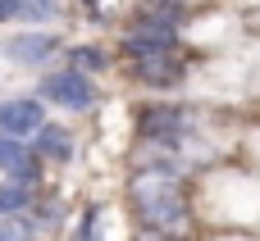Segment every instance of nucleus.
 I'll list each match as a JSON object with an SVG mask.
<instances>
[{"label": "nucleus", "mask_w": 260, "mask_h": 241, "mask_svg": "<svg viewBox=\"0 0 260 241\" xmlns=\"http://www.w3.org/2000/svg\"><path fill=\"white\" fill-rule=\"evenodd\" d=\"M133 205H137L142 223H151L155 232H178L183 219H187L183 191H178V182H174L169 169H160V173H155V169L142 173V178L133 182Z\"/></svg>", "instance_id": "f257e3e1"}, {"label": "nucleus", "mask_w": 260, "mask_h": 241, "mask_svg": "<svg viewBox=\"0 0 260 241\" xmlns=\"http://www.w3.org/2000/svg\"><path fill=\"white\" fill-rule=\"evenodd\" d=\"M37 91H41V100H50L59 109H73V114H82V109L96 105V87H91V77L82 68H55V73L41 77Z\"/></svg>", "instance_id": "f03ea898"}, {"label": "nucleus", "mask_w": 260, "mask_h": 241, "mask_svg": "<svg viewBox=\"0 0 260 241\" xmlns=\"http://www.w3.org/2000/svg\"><path fill=\"white\" fill-rule=\"evenodd\" d=\"M0 50H5L14 64H23V68H41L46 59L59 55V36H55V32H14V36L0 41Z\"/></svg>", "instance_id": "7ed1b4c3"}, {"label": "nucleus", "mask_w": 260, "mask_h": 241, "mask_svg": "<svg viewBox=\"0 0 260 241\" xmlns=\"http://www.w3.org/2000/svg\"><path fill=\"white\" fill-rule=\"evenodd\" d=\"M41 123H46V105H41V96H14V100H0V132L27 141Z\"/></svg>", "instance_id": "20e7f679"}, {"label": "nucleus", "mask_w": 260, "mask_h": 241, "mask_svg": "<svg viewBox=\"0 0 260 241\" xmlns=\"http://www.w3.org/2000/svg\"><path fill=\"white\" fill-rule=\"evenodd\" d=\"M32 150L46 159V164H69L73 159V132L59 128V123H41L32 132Z\"/></svg>", "instance_id": "39448f33"}, {"label": "nucleus", "mask_w": 260, "mask_h": 241, "mask_svg": "<svg viewBox=\"0 0 260 241\" xmlns=\"http://www.w3.org/2000/svg\"><path fill=\"white\" fill-rule=\"evenodd\" d=\"M183 109H169V105H160V109H146L142 114V132L146 137H155V141H178L183 137Z\"/></svg>", "instance_id": "423d86ee"}, {"label": "nucleus", "mask_w": 260, "mask_h": 241, "mask_svg": "<svg viewBox=\"0 0 260 241\" xmlns=\"http://www.w3.org/2000/svg\"><path fill=\"white\" fill-rule=\"evenodd\" d=\"M37 205V187L32 182H18V178H5L0 182V214H27Z\"/></svg>", "instance_id": "0eeeda50"}, {"label": "nucleus", "mask_w": 260, "mask_h": 241, "mask_svg": "<svg viewBox=\"0 0 260 241\" xmlns=\"http://www.w3.org/2000/svg\"><path fill=\"white\" fill-rule=\"evenodd\" d=\"M37 150L23 141V137H9V132H0V173H14L18 164H27Z\"/></svg>", "instance_id": "6e6552de"}, {"label": "nucleus", "mask_w": 260, "mask_h": 241, "mask_svg": "<svg viewBox=\"0 0 260 241\" xmlns=\"http://www.w3.org/2000/svg\"><path fill=\"white\" fill-rule=\"evenodd\" d=\"M69 68H82V73H105L110 68V55L101 46H73L69 50Z\"/></svg>", "instance_id": "1a4fd4ad"}, {"label": "nucleus", "mask_w": 260, "mask_h": 241, "mask_svg": "<svg viewBox=\"0 0 260 241\" xmlns=\"http://www.w3.org/2000/svg\"><path fill=\"white\" fill-rule=\"evenodd\" d=\"M23 18H27V23L59 18V0H23Z\"/></svg>", "instance_id": "9d476101"}, {"label": "nucleus", "mask_w": 260, "mask_h": 241, "mask_svg": "<svg viewBox=\"0 0 260 241\" xmlns=\"http://www.w3.org/2000/svg\"><path fill=\"white\" fill-rule=\"evenodd\" d=\"M23 18V0H0V23H14Z\"/></svg>", "instance_id": "9b49d317"}, {"label": "nucleus", "mask_w": 260, "mask_h": 241, "mask_svg": "<svg viewBox=\"0 0 260 241\" xmlns=\"http://www.w3.org/2000/svg\"><path fill=\"white\" fill-rule=\"evenodd\" d=\"M87 5H96V0H87Z\"/></svg>", "instance_id": "f8f14e48"}, {"label": "nucleus", "mask_w": 260, "mask_h": 241, "mask_svg": "<svg viewBox=\"0 0 260 241\" xmlns=\"http://www.w3.org/2000/svg\"><path fill=\"white\" fill-rule=\"evenodd\" d=\"M32 241H37V237H32Z\"/></svg>", "instance_id": "ddd939ff"}]
</instances>
